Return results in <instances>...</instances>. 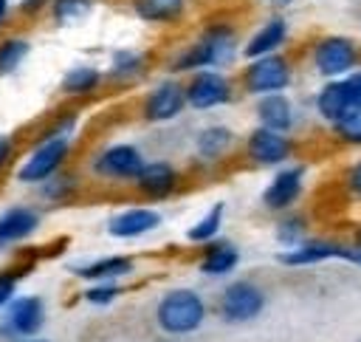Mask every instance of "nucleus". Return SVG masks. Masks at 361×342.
<instances>
[{"label": "nucleus", "mask_w": 361, "mask_h": 342, "mask_svg": "<svg viewBox=\"0 0 361 342\" xmlns=\"http://www.w3.org/2000/svg\"><path fill=\"white\" fill-rule=\"evenodd\" d=\"M302 178H305V170L302 167H285V170H279L268 181V187L262 189L265 209H288L302 195Z\"/></svg>", "instance_id": "2eb2a0df"}, {"label": "nucleus", "mask_w": 361, "mask_h": 342, "mask_svg": "<svg viewBox=\"0 0 361 342\" xmlns=\"http://www.w3.org/2000/svg\"><path fill=\"white\" fill-rule=\"evenodd\" d=\"M248 158L259 167H274V164H282L288 155H290V141L285 133H276V130H268V127H257L251 136H248Z\"/></svg>", "instance_id": "ddd939ff"}, {"label": "nucleus", "mask_w": 361, "mask_h": 342, "mask_svg": "<svg viewBox=\"0 0 361 342\" xmlns=\"http://www.w3.org/2000/svg\"><path fill=\"white\" fill-rule=\"evenodd\" d=\"M135 187L149 198H166L178 187V170L169 161H144L135 175Z\"/></svg>", "instance_id": "dca6fc26"}, {"label": "nucleus", "mask_w": 361, "mask_h": 342, "mask_svg": "<svg viewBox=\"0 0 361 342\" xmlns=\"http://www.w3.org/2000/svg\"><path fill=\"white\" fill-rule=\"evenodd\" d=\"M237 54V34L231 25H209L195 45L180 51L172 62V71H206V68H220L228 65Z\"/></svg>", "instance_id": "f03ea898"}, {"label": "nucleus", "mask_w": 361, "mask_h": 342, "mask_svg": "<svg viewBox=\"0 0 361 342\" xmlns=\"http://www.w3.org/2000/svg\"><path fill=\"white\" fill-rule=\"evenodd\" d=\"M358 246H361V229H358Z\"/></svg>", "instance_id": "c9c22d12"}, {"label": "nucleus", "mask_w": 361, "mask_h": 342, "mask_svg": "<svg viewBox=\"0 0 361 342\" xmlns=\"http://www.w3.org/2000/svg\"><path fill=\"white\" fill-rule=\"evenodd\" d=\"M102 79H104V73L96 65H73L65 71L59 88L65 96H87L102 85Z\"/></svg>", "instance_id": "4be33fe9"}, {"label": "nucleus", "mask_w": 361, "mask_h": 342, "mask_svg": "<svg viewBox=\"0 0 361 342\" xmlns=\"http://www.w3.org/2000/svg\"><path fill=\"white\" fill-rule=\"evenodd\" d=\"M11 155H14V138L11 136H0V170L11 161Z\"/></svg>", "instance_id": "2f4dec72"}, {"label": "nucleus", "mask_w": 361, "mask_h": 342, "mask_svg": "<svg viewBox=\"0 0 361 342\" xmlns=\"http://www.w3.org/2000/svg\"><path fill=\"white\" fill-rule=\"evenodd\" d=\"M76 175H71V172H65V167L56 172V175H51L48 181H42V184H37V192H39V198L45 201V204H65L73 192H76Z\"/></svg>", "instance_id": "a878e982"}, {"label": "nucleus", "mask_w": 361, "mask_h": 342, "mask_svg": "<svg viewBox=\"0 0 361 342\" xmlns=\"http://www.w3.org/2000/svg\"><path fill=\"white\" fill-rule=\"evenodd\" d=\"M144 167V155L135 144H110L90 158V170L107 181H135Z\"/></svg>", "instance_id": "0eeeda50"}, {"label": "nucleus", "mask_w": 361, "mask_h": 342, "mask_svg": "<svg viewBox=\"0 0 361 342\" xmlns=\"http://www.w3.org/2000/svg\"><path fill=\"white\" fill-rule=\"evenodd\" d=\"M347 189L353 195H361V161H355L350 167V172H347Z\"/></svg>", "instance_id": "7c9ffc66"}, {"label": "nucleus", "mask_w": 361, "mask_h": 342, "mask_svg": "<svg viewBox=\"0 0 361 342\" xmlns=\"http://www.w3.org/2000/svg\"><path fill=\"white\" fill-rule=\"evenodd\" d=\"M8 17H11V0H0V28L6 25Z\"/></svg>", "instance_id": "473e14b6"}, {"label": "nucleus", "mask_w": 361, "mask_h": 342, "mask_svg": "<svg viewBox=\"0 0 361 342\" xmlns=\"http://www.w3.org/2000/svg\"><path fill=\"white\" fill-rule=\"evenodd\" d=\"M45 325V302L39 294H17L0 311V339L20 342L37 336Z\"/></svg>", "instance_id": "20e7f679"}, {"label": "nucleus", "mask_w": 361, "mask_h": 342, "mask_svg": "<svg viewBox=\"0 0 361 342\" xmlns=\"http://www.w3.org/2000/svg\"><path fill=\"white\" fill-rule=\"evenodd\" d=\"M240 263V249L228 240H217L212 243L206 252H203V260H200V274L206 277H226L237 269Z\"/></svg>", "instance_id": "6ab92c4d"}, {"label": "nucleus", "mask_w": 361, "mask_h": 342, "mask_svg": "<svg viewBox=\"0 0 361 342\" xmlns=\"http://www.w3.org/2000/svg\"><path fill=\"white\" fill-rule=\"evenodd\" d=\"M121 294V285L118 283H90V288L82 294V300L87 302V305H110V302H116V297Z\"/></svg>", "instance_id": "c756f323"}, {"label": "nucleus", "mask_w": 361, "mask_h": 342, "mask_svg": "<svg viewBox=\"0 0 361 342\" xmlns=\"http://www.w3.org/2000/svg\"><path fill=\"white\" fill-rule=\"evenodd\" d=\"M231 144H234V133L223 124H212V127L197 133L195 153H197L200 161H217L220 155H226L231 150Z\"/></svg>", "instance_id": "aec40b11"}, {"label": "nucleus", "mask_w": 361, "mask_h": 342, "mask_svg": "<svg viewBox=\"0 0 361 342\" xmlns=\"http://www.w3.org/2000/svg\"><path fill=\"white\" fill-rule=\"evenodd\" d=\"M186 107V96H183V85L175 79H164L158 82L147 96H144V119L147 122H169L175 119L180 110Z\"/></svg>", "instance_id": "9b49d317"}, {"label": "nucleus", "mask_w": 361, "mask_h": 342, "mask_svg": "<svg viewBox=\"0 0 361 342\" xmlns=\"http://www.w3.org/2000/svg\"><path fill=\"white\" fill-rule=\"evenodd\" d=\"M265 6H271V8H285V6H290L293 0H262Z\"/></svg>", "instance_id": "72a5a7b5"}, {"label": "nucleus", "mask_w": 361, "mask_h": 342, "mask_svg": "<svg viewBox=\"0 0 361 342\" xmlns=\"http://www.w3.org/2000/svg\"><path fill=\"white\" fill-rule=\"evenodd\" d=\"M28 263H20V266H6L0 269V311L17 297V288L23 283V277L28 274Z\"/></svg>", "instance_id": "cd10ccee"}, {"label": "nucleus", "mask_w": 361, "mask_h": 342, "mask_svg": "<svg viewBox=\"0 0 361 342\" xmlns=\"http://www.w3.org/2000/svg\"><path fill=\"white\" fill-rule=\"evenodd\" d=\"M31 42L20 34H8L0 40V76H11L28 57Z\"/></svg>", "instance_id": "b1692460"}, {"label": "nucleus", "mask_w": 361, "mask_h": 342, "mask_svg": "<svg viewBox=\"0 0 361 342\" xmlns=\"http://www.w3.org/2000/svg\"><path fill=\"white\" fill-rule=\"evenodd\" d=\"M186 0H133V11L147 23H172L183 14Z\"/></svg>", "instance_id": "5701e85b"}, {"label": "nucleus", "mask_w": 361, "mask_h": 342, "mask_svg": "<svg viewBox=\"0 0 361 342\" xmlns=\"http://www.w3.org/2000/svg\"><path fill=\"white\" fill-rule=\"evenodd\" d=\"M305 235H307V223H305L302 215H288V218H282L279 226H276V240H279L282 246H288V249L305 243Z\"/></svg>", "instance_id": "c85d7f7f"}, {"label": "nucleus", "mask_w": 361, "mask_h": 342, "mask_svg": "<svg viewBox=\"0 0 361 342\" xmlns=\"http://www.w3.org/2000/svg\"><path fill=\"white\" fill-rule=\"evenodd\" d=\"M206 319V302L192 288H172L166 291L155 305V322L164 334L183 336L203 325Z\"/></svg>", "instance_id": "7ed1b4c3"}, {"label": "nucleus", "mask_w": 361, "mask_h": 342, "mask_svg": "<svg viewBox=\"0 0 361 342\" xmlns=\"http://www.w3.org/2000/svg\"><path fill=\"white\" fill-rule=\"evenodd\" d=\"M147 68V57L141 51L133 48H118L110 54V65H107V79L113 82H133L144 73Z\"/></svg>", "instance_id": "412c9836"}, {"label": "nucleus", "mask_w": 361, "mask_h": 342, "mask_svg": "<svg viewBox=\"0 0 361 342\" xmlns=\"http://www.w3.org/2000/svg\"><path fill=\"white\" fill-rule=\"evenodd\" d=\"M245 90L265 96V93H282L290 85V65L282 54H265L251 59V65L245 68Z\"/></svg>", "instance_id": "6e6552de"}, {"label": "nucleus", "mask_w": 361, "mask_h": 342, "mask_svg": "<svg viewBox=\"0 0 361 342\" xmlns=\"http://www.w3.org/2000/svg\"><path fill=\"white\" fill-rule=\"evenodd\" d=\"M183 96H186V105L189 107H195V110H212V107H220V105L231 102V82L223 73H217L214 68L195 71V76L183 88Z\"/></svg>", "instance_id": "1a4fd4ad"}, {"label": "nucleus", "mask_w": 361, "mask_h": 342, "mask_svg": "<svg viewBox=\"0 0 361 342\" xmlns=\"http://www.w3.org/2000/svg\"><path fill=\"white\" fill-rule=\"evenodd\" d=\"M257 119H259V127L285 133L293 127V105L282 93H265L257 102Z\"/></svg>", "instance_id": "f3484780"}, {"label": "nucleus", "mask_w": 361, "mask_h": 342, "mask_svg": "<svg viewBox=\"0 0 361 342\" xmlns=\"http://www.w3.org/2000/svg\"><path fill=\"white\" fill-rule=\"evenodd\" d=\"M20 342H48V339H39V336H28V339H20Z\"/></svg>", "instance_id": "f704fd0d"}, {"label": "nucleus", "mask_w": 361, "mask_h": 342, "mask_svg": "<svg viewBox=\"0 0 361 342\" xmlns=\"http://www.w3.org/2000/svg\"><path fill=\"white\" fill-rule=\"evenodd\" d=\"M223 212H226V206H223V204L209 206V212H206V215H200V218H197V220L189 226L186 240H189V243H212V240L220 235V226H223Z\"/></svg>", "instance_id": "393cba45"}, {"label": "nucleus", "mask_w": 361, "mask_h": 342, "mask_svg": "<svg viewBox=\"0 0 361 342\" xmlns=\"http://www.w3.org/2000/svg\"><path fill=\"white\" fill-rule=\"evenodd\" d=\"M285 37H288V23H285L282 17H271V20H265V23L251 34V40L245 42L243 54H245L248 59L274 54V51L285 42Z\"/></svg>", "instance_id": "a211bd4d"}, {"label": "nucleus", "mask_w": 361, "mask_h": 342, "mask_svg": "<svg viewBox=\"0 0 361 342\" xmlns=\"http://www.w3.org/2000/svg\"><path fill=\"white\" fill-rule=\"evenodd\" d=\"M158 226H161V212H155L149 206H127V209L110 215V220H107V232L118 240L144 237Z\"/></svg>", "instance_id": "f8f14e48"}, {"label": "nucleus", "mask_w": 361, "mask_h": 342, "mask_svg": "<svg viewBox=\"0 0 361 342\" xmlns=\"http://www.w3.org/2000/svg\"><path fill=\"white\" fill-rule=\"evenodd\" d=\"M133 269H135V263L127 254H107V257H96L87 263L71 266V271L87 283H118L121 277L133 274Z\"/></svg>", "instance_id": "4468645a"}, {"label": "nucleus", "mask_w": 361, "mask_h": 342, "mask_svg": "<svg viewBox=\"0 0 361 342\" xmlns=\"http://www.w3.org/2000/svg\"><path fill=\"white\" fill-rule=\"evenodd\" d=\"M355 62H358V48L353 40L341 34H330L319 40L313 48V68L324 79H341L355 68Z\"/></svg>", "instance_id": "423d86ee"}, {"label": "nucleus", "mask_w": 361, "mask_h": 342, "mask_svg": "<svg viewBox=\"0 0 361 342\" xmlns=\"http://www.w3.org/2000/svg\"><path fill=\"white\" fill-rule=\"evenodd\" d=\"M262 308H265V294L251 280H237V283L226 285V291L220 294V302H217L220 317L231 325L257 319L262 314Z\"/></svg>", "instance_id": "39448f33"}, {"label": "nucleus", "mask_w": 361, "mask_h": 342, "mask_svg": "<svg viewBox=\"0 0 361 342\" xmlns=\"http://www.w3.org/2000/svg\"><path fill=\"white\" fill-rule=\"evenodd\" d=\"M42 223V212L31 204H14L0 212V252L28 240Z\"/></svg>", "instance_id": "9d476101"}, {"label": "nucleus", "mask_w": 361, "mask_h": 342, "mask_svg": "<svg viewBox=\"0 0 361 342\" xmlns=\"http://www.w3.org/2000/svg\"><path fill=\"white\" fill-rule=\"evenodd\" d=\"M93 6H96V0H48V11H51L54 23H59V25L87 17L93 11Z\"/></svg>", "instance_id": "bb28decb"}, {"label": "nucleus", "mask_w": 361, "mask_h": 342, "mask_svg": "<svg viewBox=\"0 0 361 342\" xmlns=\"http://www.w3.org/2000/svg\"><path fill=\"white\" fill-rule=\"evenodd\" d=\"M71 150H73V136L71 133H51V130H45L37 138V144L25 153V158L17 164V172H14L17 181L28 184V187H37V184L48 181L51 175H56L65 167Z\"/></svg>", "instance_id": "f257e3e1"}]
</instances>
